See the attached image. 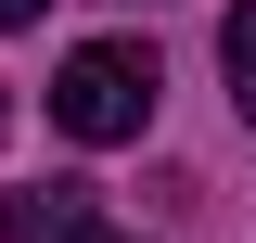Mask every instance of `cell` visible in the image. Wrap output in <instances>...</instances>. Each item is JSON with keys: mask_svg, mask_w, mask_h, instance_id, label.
Returning a JSON list of instances; mask_svg holds the SVG:
<instances>
[{"mask_svg": "<svg viewBox=\"0 0 256 243\" xmlns=\"http://www.w3.org/2000/svg\"><path fill=\"white\" fill-rule=\"evenodd\" d=\"M0 243H128V230H102L90 180H38V192H0Z\"/></svg>", "mask_w": 256, "mask_h": 243, "instance_id": "7a4b0ae2", "label": "cell"}, {"mask_svg": "<svg viewBox=\"0 0 256 243\" xmlns=\"http://www.w3.org/2000/svg\"><path fill=\"white\" fill-rule=\"evenodd\" d=\"M218 64H230V102H244V128H256V0H230V26H218Z\"/></svg>", "mask_w": 256, "mask_h": 243, "instance_id": "3957f363", "label": "cell"}, {"mask_svg": "<svg viewBox=\"0 0 256 243\" xmlns=\"http://www.w3.org/2000/svg\"><path fill=\"white\" fill-rule=\"evenodd\" d=\"M0 26H38V0H0Z\"/></svg>", "mask_w": 256, "mask_h": 243, "instance_id": "277c9868", "label": "cell"}, {"mask_svg": "<svg viewBox=\"0 0 256 243\" xmlns=\"http://www.w3.org/2000/svg\"><path fill=\"white\" fill-rule=\"evenodd\" d=\"M154 52H141V38H90V52H64V77H52V128L64 141H141V128H154Z\"/></svg>", "mask_w": 256, "mask_h": 243, "instance_id": "6da1fadb", "label": "cell"}, {"mask_svg": "<svg viewBox=\"0 0 256 243\" xmlns=\"http://www.w3.org/2000/svg\"><path fill=\"white\" fill-rule=\"evenodd\" d=\"M0 128H13V90H0Z\"/></svg>", "mask_w": 256, "mask_h": 243, "instance_id": "5b68a950", "label": "cell"}]
</instances>
